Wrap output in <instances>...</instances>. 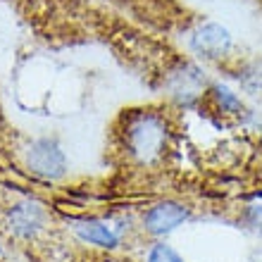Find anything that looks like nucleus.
I'll return each instance as SVG.
<instances>
[{
  "mask_svg": "<svg viewBox=\"0 0 262 262\" xmlns=\"http://www.w3.org/2000/svg\"><path fill=\"white\" fill-rule=\"evenodd\" d=\"M198 110L203 112H212L224 122H243L246 117H250V110L246 107V100H243L236 91H231L229 86L220 81H212L207 93L200 100Z\"/></svg>",
  "mask_w": 262,
  "mask_h": 262,
  "instance_id": "20e7f679",
  "label": "nucleus"
},
{
  "mask_svg": "<svg viewBox=\"0 0 262 262\" xmlns=\"http://www.w3.org/2000/svg\"><path fill=\"white\" fill-rule=\"evenodd\" d=\"M46 224V210L36 200H19L7 210V227L19 238H34Z\"/></svg>",
  "mask_w": 262,
  "mask_h": 262,
  "instance_id": "39448f33",
  "label": "nucleus"
},
{
  "mask_svg": "<svg viewBox=\"0 0 262 262\" xmlns=\"http://www.w3.org/2000/svg\"><path fill=\"white\" fill-rule=\"evenodd\" d=\"M145 262H186V260H184L172 246H167L165 241H158L150 246L148 255H145Z\"/></svg>",
  "mask_w": 262,
  "mask_h": 262,
  "instance_id": "0eeeda50",
  "label": "nucleus"
},
{
  "mask_svg": "<svg viewBox=\"0 0 262 262\" xmlns=\"http://www.w3.org/2000/svg\"><path fill=\"white\" fill-rule=\"evenodd\" d=\"M188 220H191V207L186 203L165 198V200L152 203L145 210L143 217H141V227H143L145 234L155 236V238H162V236H169L172 231L184 227Z\"/></svg>",
  "mask_w": 262,
  "mask_h": 262,
  "instance_id": "f03ea898",
  "label": "nucleus"
},
{
  "mask_svg": "<svg viewBox=\"0 0 262 262\" xmlns=\"http://www.w3.org/2000/svg\"><path fill=\"white\" fill-rule=\"evenodd\" d=\"M174 112L184 110L167 100L165 105H141L124 110L117 126V143L126 162L141 169L165 165L179 134Z\"/></svg>",
  "mask_w": 262,
  "mask_h": 262,
  "instance_id": "f257e3e1",
  "label": "nucleus"
},
{
  "mask_svg": "<svg viewBox=\"0 0 262 262\" xmlns=\"http://www.w3.org/2000/svg\"><path fill=\"white\" fill-rule=\"evenodd\" d=\"M27 167L29 172L46 181L62 179L67 172V158L60 145L50 138H36L27 148Z\"/></svg>",
  "mask_w": 262,
  "mask_h": 262,
  "instance_id": "7ed1b4c3",
  "label": "nucleus"
},
{
  "mask_svg": "<svg viewBox=\"0 0 262 262\" xmlns=\"http://www.w3.org/2000/svg\"><path fill=\"white\" fill-rule=\"evenodd\" d=\"M74 231L81 241L91 243V246H98V248L105 250H115L119 246V231L117 227H112L107 220H79L74 222Z\"/></svg>",
  "mask_w": 262,
  "mask_h": 262,
  "instance_id": "423d86ee",
  "label": "nucleus"
}]
</instances>
